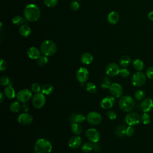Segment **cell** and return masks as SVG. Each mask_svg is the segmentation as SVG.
Segmentation results:
<instances>
[{"mask_svg": "<svg viewBox=\"0 0 153 153\" xmlns=\"http://www.w3.org/2000/svg\"><path fill=\"white\" fill-rule=\"evenodd\" d=\"M81 138L79 136H74L69 139L68 141V145L72 149H76L81 146Z\"/></svg>", "mask_w": 153, "mask_h": 153, "instance_id": "obj_17", "label": "cell"}, {"mask_svg": "<svg viewBox=\"0 0 153 153\" xmlns=\"http://www.w3.org/2000/svg\"><path fill=\"white\" fill-rule=\"evenodd\" d=\"M130 62H131L130 57L128 56H123V57H121L119 61L120 65L123 68L127 67L130 65Z\"/></svg>", "mask_w": 153, "mask_h": 153, "instance_id": "obj_28", "label": "cell"}, {"mask_svg": "<svg viewBox=\"0 0 153 153\" xmlns=\"http://www.w3.org/2000/svg\"><path fill=\"white\" fill-rule=\"evenodd\" d=\"M4 93L5 96L8 99H12L15 97L16 91L11 82H10V84L5 88L4 90Z\"/></svg>", "mask_w": 153, "mask_h": 153, "instance_id": "obj_19", "label": "cell"}, {"mask_svg": "<svg viewBox=\"0 0 153 153\" xmlns=\"http://www.w3.org/2000/svg\"><path fill=\"white\" fill-rule=\"evenodd\" d=\"M12 22L14 25H20L25 22V19L21 16H16L13 18Z\"/></svg>", "mask_w": 153, "mask_h": 153, "instance_id": "obj_34", "label": "cell"}, {"mask_svg": "<svg viewBox=\"0 0 153 153\" xmlns=\"http://www.w3.org/2000/svg\"><path fill=\"white\" fill-rule=\"evenodd\" d=\"M133 66L134 69H136V71H141L144 69L145 65L143 61H142L139 59H137L133 62Z\"/></svg>", "mask_w": 153, "mask_h": 153, "instance_id": "obj_26", "label": "cell"}, {"mask_svg": "<svg viewBox=\"0 0 153 153\" xmlns=\"http://www.w3.org/2000/svg\"><path fill=\"white\" fill-rule=\"evenodd\" d=\"M0 102L1 103H2L4 99V94L2 93H0Z\"/></svg>", "mask_w": 153, "mask_h": 153, "instance_id": "obj_49", "label": "cell"}, {"mask_svg": "<svg viewBox=\"0 0 153 153\" xmlns=\"http://www.w3.org/2000/svg\"><path fill=\"white\" fill-rule=\"evenodd\" d=\"M70 121L72 123H81L84 122L85 120V117L84 115L79 113H74L72 114L69 118Z\"/></svg>", "mask_w": 153, "mask_h": 153, "instance_id": "obj_20", "label": "cell"}, {"mask_svg": "<svg viewBox=\"0 0 153 153\" xmlns=\"http://www.w3.org/2000/svg\"><path fill=\"white\" fill-rule=\"evenodd\" d=\"M107 117H108L109 119L110 120H115L117 118V114L115 111H109L106 113Z\"/></svg>", "mask_w": 153, "mask_h": 153, "instance_id": "obj_44", "label": "cell"}, {"mask_svg": "<svg viewBox=\"0 0 153 153\" xmlns=\"http://www.w3.org/2000/svg\"><path fill=\"white\" fill-rule=\"evenodd\" d=\"M93 142H85L81 146V149L85 152H89L93 150Z\"/></svg>", "mask_w": 153, "mask_h": 153, "instance_id": "obj_29", "label": "cell"}, {"mask_svg": "<svg viewBox=\"0 0 153 153\" xmlns=\"http://www.w3.org/2000/svg\"><path fill=\"white\" fill-rule=\"evenodd\" d=\"M86 90L88 93L94 94L97 91V87L94 83L89 82L86 84Z\"/></svg>", "mask_w": 153, "mask_h": 153, "instance_id": "obj_32", "label": "cell"}, {"mask_svg": "<svg viewBox=\"0 0 153 153\" xmlns=\"http://www.w3.org/2000/svg\"><path fill=\"white\" fill-rule=\"evenodd\" d=\"M51 142L44 138L38 139L34 145L35 153H51Z\"/></svg>", "mask_w": 153, "mask_h": 153, "instance_id": "obj_2", "label": "cell"}, {"mask_svg": "<svg viewBox=\"0 0 153 153\" xmlns=\"http://www.w3.org/2000/svg\"><path fill=\"white\" fill-rule=\"evenodd\" d=\"M54 90L53 86L50 84H45L41 87V92L45 95L51 94Z\"/></svg>", "mask_w": 153, "mask_h": 153, "instance_id": "obj_25", "label": "cell"}, {"mask_svg": "<svg viewBox=\"0 0 153 153\" xmlns=\"http://www.w3.org/2000/svg\"><path fill=\"white\" fill-rule=\"evenodd\" d=\"M93 150H94L95 151H97V152H99L100 151V145L98 143V142H95V143H93Z\"/></svg>", "mask_w": 153, "mask_h": 153, "instance_id": "obj_46", "label": "cell"}, {"mask_svg": "<svg viewBox=\"0 0 153 153\" xmlns=\"http://www.w3.org/2000/svg\"><path fill=\"white\" fill-rule=\"evenodd\" d=\"M32 96V91L27 88H24L20 90L17 95V99L19 102L26 103L30 100Z\"/></svg>", "mask_w": 153, "mask_h": 153, "instance_id": "obj_7", "label": "cell"}, {"mask_svg": "<svg viewBox=\"0 0 153 153\" xmlns=\"http://www.w3.org/2000/svg\"><path fill=\"white\" fill-rule=\"evenodd\" d=\"M109 91L112 96L115 98L120 97L123 93L122 86L118 83H112L109 87Z\"/></svg>", "mask_w": 153, "mask_h": 153, "instance_id": "obj_11", "label": "cell"}, {"mask_svg": "<svg viewBox=\"0 0 153 153\" xmlns=\"http://www.w3.org/2000/svg\"><path fill=\"white\" fill-rule=\"evenodd\" d=\"M111 85V80L108 77L104 76L103 78L102 82H101V87L103 89L109 88Z\"/></svg>", "mask_w": 153, "mask_h": 153, "instance_id": "obj_33", "label": "cell"}, {"mask_svg": "<svg viewBox=\"0 0 153 153\" xmlns=\"http://www.w3.org/2000/svg\"><path fill=\"white\" fill-rule=\"evenodd\" d=\"M32 105L34 108L40 109L42 108L46 102V99L42 93H35L32 97Z\"/></svg>", "mask_w": 153, "mask_h": 153, "instance_id": "obj_6", "label": "cell"}, {"mask_svg": "<svg viewBox=\"0 0 153 153\" xmlns=\"http://www.w3.org/2000/svg\"><path fill=\"white\" fill-rule=\"evenodd\" d=\"M86 137L91 142H98L99 140L100 135L99 131L95 128H89L86 131Z\"/></svg>", "mask_w": 153, "mask_h": 153, "instance_id": "obj_12", "label": "cell"}, {"mask_svg": "<svg viewBox=\"0 0 153 153\" xmlns=\"http://www.w3.org/2000/svg\"><path fill=\"white\" fill-rule=\"evenodd\" d=\"M7 67H8V65H7V62L5 60H4L3 59H2L1 60V62H0V70L1 71H5L7 69Z\"/></svg>", "mask_w": 153, "mask_h": 153, "instance_id": "obj_45", "label": "cell"}, {"mask_svg": "<svg viewBox=\"0 0 153 153\" xmlns=\"http://www.w3.org/2000/svg\"><path fill=\"white\" fill-rule=\"evenodd\" d=\"M21 108H22V111H24L25 112H27V111L29 109V105L27 104H26V103H24V104H23V105L22 106Z\"/></svg>", "mask_w": 153, "mask_h": 153, "instance_id": "obj_47", "label": "cell"}, {"mask_svg": "<svg viewBox=\"0 0 153 153\" xmlns=\"http://www.w3.org/2000/svg\"><path fill=\"white\" fill-rule=\"evenodd\" d=\"M127 126L126 124H120L115 130V133L117 137H124L126 136V130Z\"/></svg>", "mask_w": 153, "mask_h": 153, "instance_id": "obj_21", "label": "cell"}, {"mask_svg": "<svg viewBox=\"0 0 153 153\" xmlns=\"http://www.w3.org/2000/svg\"><path fill=\"white\" fill-rule=\"evenodd\" d=\"M58 0H44V4L48 7H53L57 5Z\"/></svg>", "mask_w": 153, "mask_h": 153, "instance_id": "obj_37", "label": "cell"}, {"mask_svg": "<svg viewBox=\"0 0 153 153\" xmlns=\"http://www.w3.org/2000/svg\"><path fill=\"white\" fill-rule=\"evenodd\" d=\"M146 75L141 71L134 73L131 78V82L135 87H141L145 84L146 81Z\"/></svg>", "mask_w": 153, "mask_h": 153, "instance_id": "obj_5", "label": "cell"}, {"mask_svg": "<svg viewBox=\"0 0 153 153\" xmlns=\"http://www.w3.org/2000/svg\"><path fill=\"white\" fill-rule=\"evenodd\" d=\"M141 121L144 124H148L151 121V117L148 112H144L141 117Z\"/></svg>", "mask_w": 153, "mask_h": 153, "instance_id": "obj_36", "label": "cell"}, {"mask_svg": "<svg viewBox=\"0 0 153 153\" xmlns=\"http://www.w3.org/2000/svg\"><path fill=\"white\" fill-rule=\"evenodd\" d=\"M10 79L7 76L3 75L2 76H1V78L0 79V83H1V85H2V86L8 85L10 84Z\"/></svg>", "mask_w": 153, "mask_h": 153, "instance_id": "obj_38", "label": "cell"}, {"mask_svg": "<svg viewBox=\"0 0 153 153\" xmlns=\"http://www.w3.org/2000/svg\"><path fill=\"white\" fill-rule=\"evenodd\" d=\"M87 122L91 125H97L102 121V115L97 112H90L86 117Z\"/></svg>", "mask_w": 153, "mask_h": 153, "instance_id": "obj_9", "label": "cell"}, {"mask_svg": "<svg viewBox=\"0 0 153 153\" xmlns=\"http://www.w3.org/2000/svg\"><path fill=\"white\" fill-rule=\"evenodd\" d=\"M70 7H71V9L72 11H77V10L79 9V3H78L76 1H73L71 2V4Z\"/></svg>", "mask_w": 153, "mask_h": 153, "instance_id": "obj_41", "label": "cell"}, {"mask_svg": "<svg viewBox=\"0 0 153 153\" xmlns=\"http://www.w3.org/2000/svg\"><path fill=\"white\" fill-rule=\"evenodd\" d=\"M19 33L22 36L27 37L31 33V29L29 26L23 25L19 28Z\"/></svg>", "mask_w": 153, "mask_h": 153, "instance_id": "obj_24", "label": "cell"}, {"mask_svg": "<svg viewBox=\"0 0 153 153\" xmlns=\"http://www.w3.org/2000/svg\"><path fill=\"white\" fill-rule=\"evenodd\" d=\"M89 76V73L88 70L84 67L79 68L76 73V77L77 80L81 83L84 84L85 83Z\"/></svg>", "mask_w": 153, "mask_h": 153, "instance_id": "obj_10", "label": "cell"}, {"mask_svg": "<svg viewBox=\"0 0 153 153\" xmlns=\"http://www.w3.org/2000/svg\"><path fill=\"white\" fill-rule=\"evenodd\" d=\"M145 96V93L142 90H138L134 93V97L137 100H142Z\"/></svg>", "mask_w": 153, "mask_h": 153, "instance_id": "obj_35", "label": "cell"}, {"mask_svg": "<svg viewBox=\"0 0 153 153\" xmlns=\"http://www.w3.org/2000/svg\"><path fill=\"white\" fill-rule=\"evenodd\" d=\"M20 108H21V106H20V105L19 102L15 101V102H12L10 105V109L13 112H19L20 111Z\"/></svg>", "mask_w": 153, "mask_h": 153, "instance_id": "obj_31", "label": "cell"}, {"mask_svg": "<svg viewBox=\"0 0 153 153\" xmlns=\"http://www.w3.org/2000/svg\"><path fill=\"white\" fill-rule=\"evenodd\" d=\"M146 75L149 79L153 80V66L149 67L146 69Z\"/></svg>", "mask_w": 153, "mask_h": 153, "instance_id": "obj_42", "label": "cell"}, {"mask_svg": "<svg viewBox=\"0 0 153 153\" xmlns=\"http://www.w3.org/2000/svg\"><path fill=\"white\" fill-rule=\"evenodd\" d=\"M33 121V117L31 114L25 112L20 114L17 118V121L19 123L22 125H28L30 124Z\"/></svg>", "mask_w": 153, "mask_h": 153, "instance_id": "obj_14", "label": "cell"}, {"mask_svg": "<svg viewBox=\"0 0 153 153\" xmlns=\"http://www.w3.org/2000/svg\"><path fill=\"white\" fill-rule=\"evenodd\" d=\"M48 62V60L46 56H41L38 59H36V63L38 66L42 67L44 66Z\"/></svg>", "mask_w": 153, "mask_h": 153, "instance_id": "obj_30", "label": "cell"}, {"mask_svg": "<svg viewBox=\"0 0 153 153\" xmlns=\"http://www.w3.org/2000/svg\"><path fill=\"white\" fill-rule=\"evenodd\" d=\"M93 60V56L89 53H84L81 57V61L83 64L89 65L92 63Z\"/></svg>", "mask_w": 153, "mask_h": 153, "instance_id": "obj_23", "label": "cell"}, {"mask_svg": "<svg viewBox=\"0 0 153 153\" xmlns=\"http://www.w3.org/2000/svg\"><path fill=\"white\" fill-rule=\"evenodd\" d=\"M32 91L35 93H38L41 90V87L38 83H33L31 86Z\"/></svg>", "mask_w": 153, "mask_h": 153, "instance_id": "obj_39", "label": "cell"}, {"mask_svg": "<svg viewBox=\"0 0 153 153\" xmlns=\"http://www.w3.org/2000/svg\"><path fill=\"white\" fill-rule=\"evenodd\" d=\"M23 13L25 19L31 22L37 21L41 16L39 8L34 4L27 5L24 9Z\"/></svg>", "mask_w": 153, "mask_h": 153, "instance_id": "obj_1", "label": "cell"}, {"mask_svg": "<svg viewBox=\"0 0 153 153\" xmlns=\"http://www.w3.org/2000/svg\"><path fill=\"white\" fill-rule=\"evenodd\" d=\"M134 133V128L132 126H128L127 127L126 130V135L127 136H132Z\"/></svg>", "mask_w": 153, "mask_h": 153, "instance_id": "obj_43", "label": "cell"}, {"mask_svg": "<svg viewBox=\"0 0 153 153\" xmlns=\"http://www.w3.org/2000/svg\"><path fill=\"white\" fill-rule=\"evenodd\" d=\"M148 19H149L151 21L153 22V11H151V12H149V13H148Z\"/></svg>", "mask_w": 153, "mask_h": 153, "instance_id": "obj_48", "label": "cell"}, {"mask_svg": "<svg viewBox=\"0 0 153 153\" xmlns=\"http://www.w3.org/2000/svg\"><path fill=\"white\" fill-rule=\"evenodd\" d=\"M71 130L74 134L76 135H79L82 133V127L79 123H72L71 124Z\"/></svg>", "mask_w": 153, "mask_h": 153, "instance_id": "obj_27", "label": "cell"}, {"mask_svg": "<svg viewBox=\"0 0 153 153\" xmlns=\"http://www.w3.org/2000/svg\"><path fill=\"white\" fill-rule=\"evenodd\" d=\"M115 102V97H114L113 96H108L105 97L102 100L100 105L103 109H107L112 108L114 105Z\"/></svg>", "mask_w": 153, "mask_h": 153, "instance_id": "obj_15", "label": "cell"}, {"mask_svg": "<svg viewBox=\"0 0 153 153\" xmlns=\"http://www.w3.org/2000/svg\"><path fill=\"white\" fill-rule=\"evenodd\" d=\"M120 75L123 78H127L130 75V72H129V71L127 69H126L125 68H123V69H121L120 70Z\"/></svg>", "mask_w": 153, "mask_h": 153, "instance_id": "obj_40", "label": "cell"}, {"mask_svg": "<svg viewBox=\"0 0 153 153\" xmlns=\"http://www.w3.org/2000/svg\"><path fill=\"white\" fill-rule=\"evenodd\" d=\"M78 1H80V0H78Z\"/></svg>", "mask_w": 153, "mask_h": 153, "instance_id": "obj_50", "label": "cell"}, {"mask_svg": "<svg viewBox=\"0 0 153 153\" xmlns=\"http://www.w3.org/2000/svg\"><path fill=\"white\" fill-rule=\"evenodd\" d=\"M41 50L35 47H30L27 51V54L31 59H38L41 56Z\"/></svg>", "mask_w": 153, "mask_h": 153, "instance_id": "obj_18", "label": "cell"}, {"mask_svg": "<svg viewBox=\"0 0 153 153\" xmlns=\"http://www.w3.org/2000/svg\"><path fill=\"white\" fill-rule=\"evenodd\" d=\"M120 68L115 63H111L106 68V74L110 76H115L120 74Z\"/></svg>", "mask_w": 153, "mask_h": 153, "instance_id": "obj_13", "label": "cell"}, {"mask_svg": "<svg viewBox=\"0 0 153 153\" xmlns=\"http://www.w3.org/2000/svg\"><path fill=\"white\" fill-rule=\"evenodd\" d=\"M140 108L144 112H148L153 109V100L151 98L145 99L140 104Z\"/></svg>", "mask_w": 153, "mask_h": 153, "instance_id": "obj_16", "label": "cell"}, {"mask_svg": "<svg viewBox=\"0 0 153 153\" xmlns=\"http://www.w3.org/2000/svg\"><path fill=\"white\" fill-rule=\"evenodd\" d=\"M118 106L123 111L130 112L134 106V100L131 96L126 95L120 98L118 102Z\"/></svg>", "mask_w": 153, "mask_h": 153, "instance_id": "obj_4", "label": "cell"}, {"mask_svg": "<svg viewBox=\"0 0 153 153\" xmlns=\"http://www.w3.org/2000/svg\"><path fill=\"white\" fill-rule=\"evenodd\" d=\"M120 20V16L116 11H112L109 13L108 16V21L111 25H115Z\"/></svg>", "mask_w": 153, "mask_h": 153, "instance_id": "obj_22", "label": "cell"}, {"mask_svg": "<svg viewBox=\"0 0 153 153\" xmlns=\"http://www.w3.org/2000/svg\"><path fill=\"white\" fill-rule=\"evenodd\" d=\"M141 120L140 115L135 112H132L127 114L125 117V121L128 126H136L139 123Z\"/></svg>", "mask_w": 153, "mask_h": 153, "instance_id": "obj_8", "label": "cell"}, {"mask_svg": "<svg viewBox=\"0 0 153 153\" xmlns=\"http://www.w3.org/2000/svg\"><path fill=\"white\" fill-rule=\"evenodd\" d=\"M40 50L43 55L51 56L56 53L57 51V46L53 41L45 40L40 45Z\"/></svg>", "mask_w": 153, "mask_h": 153, "instance_id": "obj_3", "label": "cell"}]
</instances>
